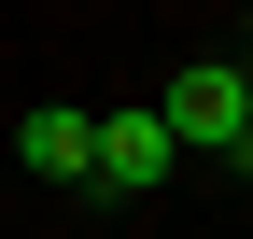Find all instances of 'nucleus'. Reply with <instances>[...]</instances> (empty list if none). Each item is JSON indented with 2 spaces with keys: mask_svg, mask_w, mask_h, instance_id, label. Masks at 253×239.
Segmentation results:
<instances>
[{
  "mask_svg": "<svg viewBox=\"0 0 253 239\" xmlns=\"http://www.w3.org/2000/svg\"><path fill=\"white\" fill-rule=\"evenodd\" d=\"M155 127H169V155H239V127H253L239 56H183V71L155 84Z\"/></svg>",
  "mask_w": 253,
  "mask_h": 239,
  "instance_id": "1",
  "label": "nucleus"
},
{
  "mask_svg": "<svg viewBox=\"0 0 253 239\" xmlns=\"http://www.w3.org/2000/svg\"><path fill=\"white\" fill-rule=\"evenodd\" d=\"M169 127H155V99H126V113H99V197H155L169 183Z\"/></svg>",
  "mask_w": 253,
  "mask_h": 239,
  "instance_id": "2",
  "label": "nucleus"
},
{
  "mask_svg": "<svg viewBox=\"0 0 253 239\" xmlns=\"http://www.w3.org/2000/svg\"><path fill=\"white\" fill-rule=\"evenodd\" d=\"M225 169H253V127H239V155H225Z\"/></svg>",
  "mask_w": 253,
  "mask_h": 239,
  "instance_id": "5",
  "label": "nucleus"
},
{
  "mask_svg": "<svg viewBox=\"0 0 253 239\" xmlns=\"http://www.w3.org/2000/svg\"><path fill=\"white\" fill-rule=\"evenodd\" d=\"M14 169H42V183H84V197H99V113L42 99V113L14 127Z\"/></svg>",
  "mask_w": 253,
  "mask_h": 239,
  "instance_id": "3",
  "label": "nucleus"
},
{
  "mask_svg": "<svg viewBox=\"0 0 253 239\" xmlns=\"http://www.w3.org/2000/svg\"><path fill=\"white\" fill-rule=\"evenodd\" d=\"M239 84H253V14H239Z\"/></svg>",
  "mask_w": 253,
  "mask_h": 239,
  "instance_id": "4",
  "label": "nucleus"
}]
</instances>
